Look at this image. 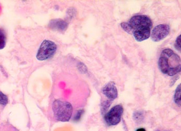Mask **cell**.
<instances>
[{
	"label": "cell",
	"instance_id": "obj_1",
	"mask_svg": "<svg viewBox=\"0 0 181 131\" xmlns=\"http://www.w3.org/2000/svg\"><path fill=\"white\" fill-rule=\"evenodd\" d=\"M158 67L163 74L174 76L181 71V58L171 49H164L158 60Z\"/></svg>",
	"mask_w": 181,
	"mask_h": 131
},
{
	"label": "cell",
	"instance_id": "obj_2",
	"mask_svg": "<svg viewBox=\"0 0 181 131\" xmlns=\"http://www.w3.org/2000/svg\"><path fill=\"white\" fill-rule=\"evenodd\" d=\"M52 109L55 118L62 122L71 119L72 113V106L68 102L56 100L53 102Z\"/></svg>",
	"mask_w": 181,
	"mask_h": 131
},
{
	"label": "cell",
	"instance_id": "obj_3",
	"mask_svg": "<svg viewBox=\"0 0 181 131\" xmlns=\"http://www.w3.org/2000/svg\"><path fill=\"white\" fill-rule=\"evenodd\" d=\"M57 49V46L53 41L45 40L40 46L36 58L38 61H46L53 57Z\"/></svg>",
	"mask_w": 181,
	"mask_h": 131
},
{
	"label": "cell",
	"instance_id": "obj_4",
	"mask_svg": "<svg viewBox=\"0 0 181 131\" xmlns=\"http://www.w3.org/2000/svg\"><path fill=\"white\" fill-rule=\"evenodd\" d=\"M128 24L131 28L133 34L135 31L152 28V22L149 17L145 15H137L130 20Z\"/></svg>",
	"mask_w": 181,
	"mask_h": 131
},
{
	"label": "cell",
	"instance_id": "obj_5",
	"mask_svg": "<svg viewBox=\"0 0 181 131\" xmlns=\"http://www.w3.org/2000/svg\"><path fill=\"white\" fill-rule=\"evenodd\" d=\"M123 113V108L121 105L114 106L106 113L105 120L106 123L110 125H115L121 121Z\"/></svg>",
	"mask_w": 181,
	"mask_h": 131
},
{
	"label": "cell",
	"instance_id": "obj_6",
	"mask_svg": "<svg viewBox=\"0 0 181 131\" xmlns=\"http://www.w3.org/2000/svg\"><path fill=\"white\" fill-rule=\"evenodd\" d=\"M170 31L169 25L168 24H159L153 28L151 33V38L154 42H158L163 40L169 35Z\"/></svg>",
	"mask_w": 181,
	"mask_h": 131
},
{
	"label": "cell",
	"instance_id": "obj_7",
	"mask_svg": "<svg viewBox=\"0 0 181 131\" xmlns=\"http://www.w3.org/2000/svg\"><path fill=\"white\" fill-rule=\"evenodd\" d=\"M102 93L109 101H114L118 97V90L114 82L108 83L102 89Z\"/></svg>",
	"mask_w": 181,
	"mask_h": 131
},
{
	"label": "cell",
	"instance_id": "obj_8",
	"mask_svg": "<svg viewBox=\"0 0 181 131\" xmlns=\"http://www.w3.org/2000/svg\"><path fill=\"white\" fill-rule=\"evenodd\" d=\"M49 27L52 29L63 32L67 30L68 24L67 22L60 19L53 20L50 21Z\"/></svg>",
	"mask_w": 181,
	"mask_h": 131
},
{
	"label": "cell",
	"instance_id": "obj_9",
	"mask_svg": "<svg viewBox=\"0 0 181 131\" xmlns=\"http://www.w3.org/2000/svg\"><path fill=\"white\" fill-rule=\"evenodd\" d=\"M133 34L136 40L139 42H141L146 40L150 37L151 29L135 31Z\"/></svg>",
	"mask_w": 181,
	"mask_h": 131
},
{
	"label": "cell",
	"instance_id": "obj_10",
	"mask_svg": "<svg viewBox=\"0 0 181 131\" xmlns=\"http://www.w3.org/2000/svg\"><path fill=\"white\" fill-rule=\"evenodd\" d=\"M181 85L180 84L177 87L176 90H175V93L174 95V100L175 103L178 105L181 106Z\"/></svg>",
	"mask_w": 181,
	"mask_h": 131
},
{
	"label": "cell",
	"instance_id": "obj_11",
	"mask_svg": "<svg viewBox=\"0 0 181 131\" xmlns=\"http://www.w3.org/2000/svg\"><path fill=\"white\" fill-rule=\"evenodd\" d=\"M133 119L137 123H141L144 119L143 112L140 111L134 112L133 114Z\"/></svg>",
	"mask_w": 181,
	"mask_h": 131
},
{
	"label": "cell",
	"instance_id": "obj_12",
	"mask_svg": "<svg viewBox=\"0 0 181 131\" xmlns=\"http://www.w3.org/2000/svg\"><path fill=\"white\" fill-rule=\"evenodd\" d=\"M6 37L4 31L0 28V50L4 49L6 46Z\"/></svg>",
	"mask_w": 181,
	"mask_h": 131
},
{
	"label": "cell",
	"instance_id": "obj_13",
	"mask_svg": "<svg viewBox=\"0 0 181 131\" xmlns=\"http://www.w3.org/2000/svg\"><path fill=\"white\" fill-rule=\"evenodd\" d=\"M121 26L122 28L123 29L128 33L129 34H133V31L131 29V28L128 24V22H122L121 23Z\"/></svg>",
	"mask_w": 181,
	"mask_h": 131
},
{
	"label": "cell",
	"instance_id": "obj_14",
	"mask_svg": "<svg viewBox=\"0 0 181 131\" xmlns=\"http://www.w3.org/2000/svg\"><path fill=\"white\" fill-rule=\"evenodd\" d=\"M8 103V98L6 95L0 91V104L2 105H6Z\"/></svg>",
	"mask_w": 181,
	"mask_h": 131
},
{
	"label": "cell",
	"instance_id": "obj_15",
	"mask_svg": "<svg viewBox=\"0 0 181 131\" xmlns=\"http://www.w3.org/2000/svg\"><path fill=\"white\" fill-rule=\"evenodd\" d=\"M174 47H175V49L181 51V35L178 36V37H177V39L175 40V44H174Z\"/></svg>",
	"mask_w": 181,
	"mask_h": 131
},
{
	"label": "cell",
	"instance_id": "obj_16",
	"mask_svg": "<svg viewBox=\"0 0 181 131\" xmlns=\"http://www.w3.org/2000/svg\"><path fill=\"white\" fill-rule=\"evenodd\" d=\"M83 113V110H79V111H78V112L77 113L75 116L74 117V120L76 121H79V120L80 119V118H81Z\"/></svg>",
	"mask_w": 181,
	"mask_h": 131
},
{
	"label": "cell",
	"instance_id": "obj_17",
	"mask_svg": "<svg viewBox=\"0 0 181 131\" xmlns=\"http://www.w3.org/2000/svg\"><path fill=\"white\" fill-rule=\"evenodd\" d=\"M136 131H146V130L144 128H140L137 129Z\"/></svg>",
	"mask_w": 181,
	"mask_h": 131
},
{
	"label": "cell",
	"instance_id": "obj_18",
	"mask_svg": "<svg viewBox=\"0 0 181 131\" xmlns=\"http://www.w3.org/2000/svg\"></svg>",
	"mask_w": 181,
	"mask_h": 131
}]
</instances>
